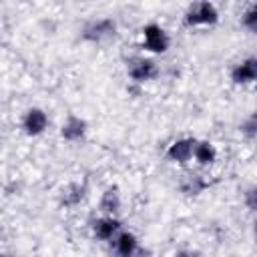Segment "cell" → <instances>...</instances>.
<instances>
[{
	"label": "cell",
	"mask_w": 257,
	"mask_h": 257,
	"mask_svg": "<svg viewBox=\"0 0 257 257\" xmlns=\"http://www.w3.org/2000/svg\"><path fill=\"white\" fill-rule=\"evenodd\" d=\"M217 20H219V12L209 0H199L197 4H193L183 18L185 26H209L215 24Z\"/></svg>",
	"instance_id": "cell-1"
},
{
	"label": "cell",
	"mask_w": 257,
	"mask_h": 257,
	"mask_svg": "<svg viewBox=\"0 0 257 257\" xmlns=\"http://www.w3.org/2000/svg\"><path fill=\"white\" fill-rule=\"evenodd\" d=\"M169 36L167 32L159 26V24H147L143 28V48H147L149 52H155V54H163L167 52L169 48Z\"/></svg>",
	"instance_id": "cell-2"
},
{
	"label": "cell",
	"mask_w": 257,
	"mask_h": 257,
	"mask_svg": "<svg viewBox=\"0 0 257 257\" xmlns=\"http://www.w3.org/2000/svg\"><path fill=\"white\" fill-rule=\"evenodd\" d=\"M114 30H116V24H114L112 18H100V20L88 22V24L82 28L80 36H82V40H86V42H102V40L110 38V36L114 34Z\"/></svg>",
	"instance_id": "cell-3"
},
{
	"label": "cell",
	"mask_w": 257,
	"mask_h": 257,
	"mask_svg": "<svg viewBox=\"0 0 257 257\" xmlns=\"http://www.w3.org/2000/svg\"><path fill=\"white\" fill-rule=\"evenodd\" d=\"M159 74L157 64L151 58H135L128 62V76L135 82H147Z\"/></svg>",
	"instance_id": "cell-4"
},
{
	"label": "cell",
	"mask_w": 257,
	"mask_h": 257,
	"mask_svg": "<svg viewBox=\"0 0 257 257\" xmlns=\"http://www.w3.org/2000/svg\"><path fill=\"white\" fill-rule=\"evenodd\" d=\"M48 126V116L42 108H30L26 114H24V120H22V128L26 135L30 137H38L46 131Z\"/></svg>",
	"instance_id": "cell-5"
},
{
	"label": "cell",
	"mask_w": 257,
	"mask_h": 257,
	"mask_svg": "<svg viewBox=\"0 0 257 257\" xmlns=\"http://www.w3.org/2000/svg\"><path fill=\"white\" fill-rule=\"evenodd\" d=\"M195 143H197V139H193V137H185V139L175 141V143L167 149V159L173 161V163L185 165V163L193 157V147H195Z\"/></svg>",
	"instance_id": "cell-6"
},
{
	"label": "cell",
	"mask_w": 257,
	"mask_h": 257,
	"mask_svg": "<svg viewBox=\"0 0 257 257\" xmlns=\"http://www.w3.org/2000/svg\"><path fill=\"white\" fill-rule=\"evenodd\" d=\"M120 231V221L114 215H104L92 223V233L100 241H110Z\"/></svg>",
	"instance_id": "cell-7"
},
{
	"label": "cell",
	"mask_w": 257,
	"mask_h": 257,
	"mask_svg": "<svg viewBox=\"0 0 257 257\" xmlns=\"http://www.w3.org/2000/svg\"><path fill=\"white\" fill-rule=\"evenodd\" d=\"M255 78H257V60L253 56L245 58L239 64H235V68L231 70V80L235 84H249Z\"/></svg>",
	"instance_id": "cell-8"
},
{
	"label": "cell",
	"mask_w": 257,
	"mask_h": 257,
	"mask_svg": "<svg viewBox=\"0 0 257 257\" xmlns=\"http://www.w3.org/2000/svg\"><path fill=\"white\" fill-rule=\"evenodd\" d=\"M84 135H86V120L76 114H68V118L60 128V137L68 143H74V141H80Z\"/></svg>",
	"instance_id": "cell-9"
},
{
	"label": "cell",
	"mask_w": 257,
	"mask_h": 257,
	"mask_svg": "<svg viewBox=\"0 0 257 257\" xmlns=\"http://www.w3.org/2000/svg\"><path fill=\"white\" fill-rule=\"evenodd\" d=\"M112 241H114V253H118L122 257H131L139 249V241L131 231H118L112 237Z\"/></svg>",
	"instance_id": "cell-10"
},
{
	"label": "cell",
	"mask_w": 257,
	"mask_h": 257,
	"mask_svg": "<svg viewBox=\"0 0 257 257\" xmlns=\"http://www.w3.org/2000/svg\"><path fill=\"white\" fill-rule=\"evenodd\" d=\"M98 209L104 215H116L120 211V195H118L116 187L104 189V193L100 195V201H98Z\"/></svg>",
	"instance_id": "cell-11"
},
{
	"label": "cell",
	"mask_w": 257,
	"mask_h": 257,
	"mask_svg": "<svg viewBox=\"0 0 257 257\" xmlns=\"http://www.w3.org/2000/svg\"><path fill=\"white\" fill-rule=\"evenodd\" d=\"M86 197V183H70L60 197V203L64 207H76L82 203V199Z\"/></svg>",
	"instance_id": "cell-12"
},
{
	"label": "cell",
	"mask_w": 257,
	"mask_h": 257,
	"mask_svg": "<svg viewBox=\"0 0 257 257\" xmlns=\"http://www.w3.org/2000/svg\"><path fill=\"white\" fill-rule=\"evenodd\" d=\"M193 157L199 165H211L217 159V149L209 141H197L193 147Z\"/></svg>",
	"instance_id": "cell-13"
},
{
	"label": "cell",
	"mask_w": 257,
	"mask_h": 257,
	"mask_svg": "<svg viewBox=\"0 0 257 257\" xmlns=\"http://www.w3.org/2000/svg\"><path fill=\"white\" fill-rule=\"evenodd\" d=\"M209 185H211V181H207L205 177H201V175H189V177L181 183V191H183L185 195H199V193H203Z\"/></svg>",
	"instance_id": "cell-14"
},
{
	"label": "cell",
	"mask_w": 257,
	"mask_h": 257,
	"mask_svg": "<svg viewBox=\"0 0 257 257\" xmlns=\"http://www.w3.org/2000/svg\"><path fill=\"white\" fill-rule=\"evenodd\" d=\"M241 24H243L247 30H251V32L257 30V8H255V6L247 8V12L241 16Z\"/></svg>",
	"instance_id": "cell-15"
},
{
	"label": "cell",
	"mask_w": 257,
	"mask_h": 257,
	"mask_svg": "<svg viewBox=\"0 0 257 257\" xmlns=\"http://www.w3.org/2000/svg\"><path fill=\"white\" fill-rule=\"evenodd\" d=\"M241 133H245L249 139H255V135H257V118H255V114H251V116L241 124Z\"/></svg>",
	"instance_id": "cell-16"
},
{
	"label": "cell",
	"mask_w": 257,
	"mask_h": 257,
	"mask_svg": "<svg viewBox=\"0 0 257 257\" xmlns=\"http://www.w3.org/2000/svg\"><path fill=\"white\" fill-rule=\"evenodd\" d=\"M255 189H249L247 193H245V201H247V207L251 209V211H255V207H257V203H255Z\"/></svg>",
	"instance_id": "cell-17"
}]
</instances>
